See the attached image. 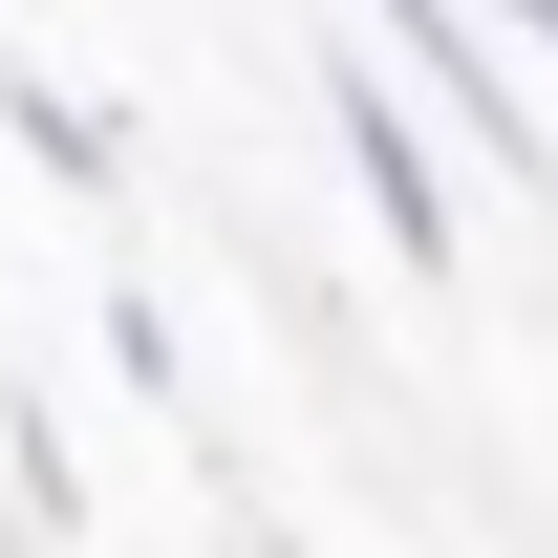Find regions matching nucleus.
I'll use <instances>...</instances> for the list:
<instances>
[{"instance_id":"20e7f679","label":"nucleus","mask_w":558,"mask_h":558,"mask_svg":"<svg viewBox=\"0 0 558 558\" xmlns=\"http://www.w3.org/2000/svg\"><path fill=\"white\" fill-rule=\"evenodd\" d=\"M494 44H537V65H558V0H494Z\"/></svg>"},{"instance_id":"f03ea898","label":"nucleus","mask_w":558,"mask_h":558,"mask_svg":"<svg viewBox=\"0 0 558 558\" xmlns=\"http://www.w3.org/2000/svg\"><path fill=\"white\" fill-rule=\"evenodd\" d=\"M365 44H387V65H409L494 172H537V108H515V65H494V0H365Z\"/></svg>"},{"instance_id":"7ed1b4c3","label":"nucleus","mask_w":558,"mask_h":558,"mask_svg":"<svg viewBox=\"0 0 558 558\" xmlns=\"http://www.w3.org/2000/svg\"><path fill=\"white\" fill-rule=\"evenodd\" d=\"M0 108H22V150H44L65 194H108V172H130V150H108V108H86V86H44V65H0Z\"/></svg>"},{"instance_id":"f257e3e1","label":"nucleus","mask_w":558,"mask_h":558,"mask_svg":"<svg viewBox=\"0 0 558 558\" xmlns=\"http://www.w3.org/2000/svg\"><path fill=\"white\" fill-rule=\"evenodd\" d=\"M323 130H344L365 215H387V258H409V279H451V236H473V194H451V150H429V86L387 65V44H344V65H323Z\"/></svg>"}]
</instances>
